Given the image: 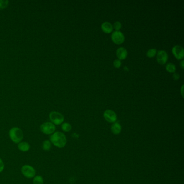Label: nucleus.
<instances>
[{
    "label": "nucleus",
    "instance_id": "obj_1",
    "mask_svg": "<svg viewBox=\"0 0 184 184\" xmlns=\"http://www.w3.org/2000/svg\"><path fill=\"white\" fill-rule=\"evenodd\" d=\"M50 141L51 144L58 148H63L67 144L66 136L61 132H55L50 137Z\"/></svg>",
    "mask_w": 184,
    "mask_h": 184
},
{
    "label": "nucleus",
    "instance_id": "obj_2",
    "mask_svg": "<svg viewBox=\"0 0 184 184\" xmlns=\"http://www.w3.org/2000/svg\"><path fill=\"white\" fill-rule=\"evenodd\" d=\"M9 136L13 142L18 144L23 138V133L19 127H12L9 132Z\"/></svg>",
    "mask_w": 184,
    "mask_h": 184
},
{
    "label": "nucleus",
    "instance_id": "obj_3",
    "mask_svg": "<svg viewBox=\"0 0 184 184\" xmlns=\"http://www.w3.org/2000/svg\"><path fill=\"white\" fill-rule=\"evenodd\" d=\"M49 118L52 123L54 125H59L62 124L64 120V117L62 114L59 112L52 111L49 114Z\"/></svg>",
    "mask_w": 184,
    "mask_h": 184
},
{
    "label": "nucleus",
    "instance_id": "obj_4",
    "mask_svg": "<svg viewBox=\"0 0 184 184\" xmlns=\"http://www.w3.org/2000/svg\"><path fill=\"white\" fill-rule=\"evenodd\" d=\"M22 174L26 178L28 179L33 178L36 176L35 169L29 165H24L22 167Z\"/></svg>",
    "mask_w": 184,
    "mask_h": 184
},
{
    "label": "nucleus",
    "instance_id": "obj_5",
    "mask_svg": "<svg viewBox=\"0 0 184 184\" xmlns=\"http://www.w3.org/2000/svg\"><path fill=\"white\" fill-rule=\"evenodd\" d=\"M40 130L45 135H52L56 130V126L51 122H45L40 126Z\"/></svg>",
    "mask_w": 184,
    "mask_h": 184
},
{
    "label": "nucleus",
    "instance_id": "obj_6",
    "mask_svg": "<svg viewBox=\"0 0 184 184\" xmlns=\"http://www.w3.org/2000/svg\"><path fill=\"white\" fill-rule=\"evenodd\" d=\"M111 39L115 44L120 45L125 41V36L120 31H115L112 33Z\"/></svg>",
    "mask_w": 184,
    "mask_h": 184
},
{
    "label": "nucleus",
    "instance_id": "obj_7",
    "mask_svg": "<svg viewBox=\"0 0 184 184\" xmlns=\"http://www.w3.org/2000/svg\"><path fill=\"white\" fill-rule=\"evenodd\" d=\"M104 119L110 123H114L117 121V114L113 110L108 109L104 111L103 114Z\"/></svg>",
    "mask_w": 184,
    "mask_h": 184
},
{
    "label": "nucleus",
    "instance_id": "obj_8",
    "mask_svg": "<svg viewBox=\"0 0 184 184\" xmlns=\"http://www.w3.org/2000/svg\"><path fill=\"white\" fill-rule=\"evenodd\" d=\"M168 55L166 51L161 50L157 51V62L160 65H164L168 61Z\"/></svg>",
    "mask_w": 184,
    "mask_h": 184
},
{
    "label": "nucleus",
    "instance_id": "obj_9",
    "mask_svg": "<svg viewBox=\"0 0 184 184\" xmlns=\"http://www.w3.org/2000/svg\"><path fill=\"white\" fill-rule=\"evenodd\" d=\"M172 54L174 57L178 60H182L184 57V48L180 45L174 46L172 49Z\"/></svg>",
    "mask_w": 184,
    "mask_h": 184
},
{
    "label": "nucleus",
    "instance_id": "obj_10",
    "mask_svg": "<svg viewBox=\"0 0 184 184\" xmlns=\"http://www.w3.org/2000/svg\"><path fill=\"white\" fill-rule=\"evenodd\" d=\"M128 53L126 48L124 47H120L116 51V55L118 59L120 60H124L126 59Z\"/></svg>",
    "mask_w": 184,
    "mask_h": 184
},
{
    "label": "nucleus",
    "instance_id": "obj_11",
    "mask_svg": "<svg viewBox=\"0 0 184 184\" xmlns=\"http://www.w3.org/2000/svg\"><path fill=\"white\" fill-rule=\"evenodd\" d=\"M102 31L106 33H110L113 31V26L109 22H104L101 25Z\"/></svg>",
    "mask_w": 184,
    "mask_h": 184
},
{
    "label": "nucleus",
    "instance_id": "obj_12",
    "mask_svg": "<svg viewBox=\"0 0 184 184\" xmlns=\"http://www.w3.org/2000/svg\"><path fill=\"white\" fill-rule=\"evenodd\" d=\"M18 147L20 151L23 152L29 151L30 149V145L26 141H21L18 144Z\"/></svg>",
    "mask_w": 184,
    "mask_h": 184
},
{
    "label": "nucleus",
    "instance_id": "obj_13",
    "mask_svg": "<svg viewBox=\"0 0 184 184\" xmlns=\"http://www.w3.org/2000/svg\"><path fill=\"white\" fill-rule=\"evenodd\" d=\"M111 130L115 135H118L121 131V126L119 123L115 122L113 123L111 127Z\"/></svg>",
    "mask_w": 184,
    "mask_h": 184
},
{
    "label": "nucleus",
    "instance_id": "obj_14",
    "mask_svg": "<svg viewBox=\"0 0 184 184\" xmlns=\"http://www.w3.org/2000/svg\"><path fill=\"white\" fill-rule=\"evenodd\" d=\"M42 149L44 151H48L51 149V143L49 140H45L42 143Z\"/></svg>",
    "mask_w": 184,
    "mask_h": 184
},
{
    "label": "nucleus",
    "instance_id": "obj_15",
    "mask_svg": "<svg viewBox=\"0 0 184 184\" xmlns=\"http://www.w3.org/2000/svg\"><path fill=\"white\" fill-rule=\"evenodd\" d=\"M166 70L170 73H174L176 70V67L172 63H168L166 65Z\"/></svg>",
    "mask_w": 184,
    "mask_h": 184
},
{
    "label": "nucleus",
    "instance_id": "obj_16",
    "mask_svg": "<svg viewBox=\"0 0 184 184\" xmlns=\"http://www.w3.org/2000/svg\"><path fill=\"white\" fill-rule=\"evenodd\" d=\"M61 127H62V130L65 132H69L72 129V126L70 124L68 123H62Z\"/></svg>",
    "mask_w": 184,
    "mask_h": 184
},
{
    "label": "nucleus",
    "instance_id": "obj_17",
    "mask_svg": "<svg viewBox=\"0 0 184 184\" xmlns=\"http://www.w3.org/2000/svg\"><path fill=\"white\" fill-rule=\"evenodd\" d=\"M33 184H44V179L41 176H36L33 179Z\"/></svg>",
    "mask_w": 184,
    "mask_h": 184
},
{
    "label": "nucleus",
    "instance_id": "obj_18",
    "mask_svg": "<svg viewBox=\"0 0 184 184\" xmlns=\"http://www.w3.org/2000/svg\"><path fill=\"white\" fill-rule=\"evenodd\" d=\"M157 50L156 49H150L146 53V56L149 58H153L157 55Z\"/></svg>",
    "mask_w": 184,
    "mask_h": 184
},
{
    "label": "nucleus",
    "instance_id": "obj_19",
    "mask_svg": "<svg viewBox=\"0 0 184 184\" xmlns=\"http://www.w3.org/2000/svg\"><path fill=\"white\" fill-rule=\"evenodd\" d=\"M9 1L8 0H0V10H2L8 6Z\"/></svg>",
    "mask_w": 184,
    "mask_h": 184
},
{
    "label": "nucleus",
    "instance_id": "obj_20",
    "mask_svg": "<svg viewBox=\"0 0 184 184\" xmlns=\"http://www.w3.org/2000/svg\"><path fill=\"white\" fill-rule=\"evenodd\" d=\"M113 26V28L116 31H120V30L121 29V23L119 21H116L114 23V25Z\"/></svg>",
    "mask_w": 184,
    "mask_h": 184
},
{
    "label": "nucleus",
    "instance_id": "obj_21",
    "mask_svg": "<svg viewBox=\"0 0 184 184\" xmlns=\"http://www.w3.org/2000/svg\"><path fill=\"white\" fill-rule=\"evenodd\" d=\"M114 66L116 68H120L121 66V62L120 59H115L114 61Z\"/></svg>",
    "mask_w": 184,
    "mask_h": 184
},
{
    "label": "nucleus",
    "instance_id": "obj_22",
    "mask_svg": "<svg viewBox=\"0 0 184 184\" xmlns=\"http://www.w3.org/2000/svg\"><path fill=\"white\" fill-rule=\"evenodd\" d=\"M4 169V164L2 160V159L0 158V173L2 172Z\"/></svg>",
    "mask_w": 184,
    "mask_h": 184
},
{
    "label": "nucleus",
    "instance_id": "obj_23",
    "mask_svg": "<svg viewBox=\"0 0 184 184\" xmlns=\"http://www.w3.org/2000/svg\"><path fill=\"white\" fill-rule=\"evenodd\" d=\"M173 79L174 80H178L180 79V76L178 73H174L173 74Z\"/></svg>",
    "mask_w": 184,
    "mask_h": 184
},
{
    "label": "nucleus",
    "instance_id": "obj_24",
    "mask_svg": "<svg viewBox=\"0 0 184 184\" xmlns=\"http://www.w3.org/2000/svg\"><path fill=\"white\" fill-rule=\"evenodd\" d=\"M180 67L182 69V70L184 68V60H181L180 62Z\"/></svg>",
    "mask_w": 184,
    "mask_h": 184
},
{
    "label": "nucleus",
    "instance_id": "obj_25",
    "mask_svg": "<svg viewBox=\"0 0 184 184\" xmlns=\"http://www.w3.org/2000/svg\"><path fill=\"white\" fill-rule=\"evenodd\" d=\"M183 89H184V85H182V87H181V95H182V97H184L183 96Z\"/></svg>",
    "mask_w": 184,
    "mask_h": 184
}]
</instances>
